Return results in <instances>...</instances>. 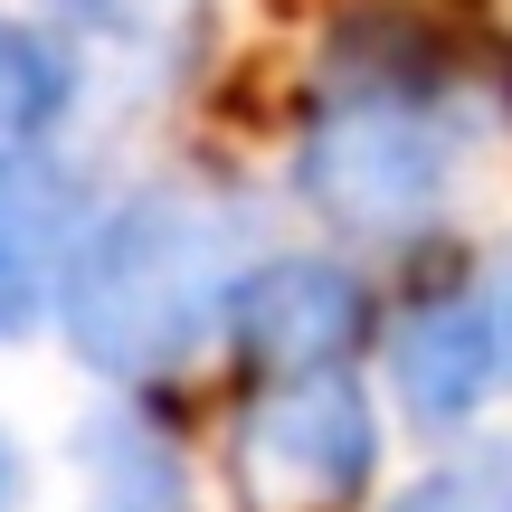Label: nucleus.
<instances>
[{
  "instance_id": "nucleus-8",
  "label": "nucleus",
  "mask_w": 512,
  "mask_h": 512,
  "mask_svg": "<svg viewBox=\"0 0 512 512\" xmlns=\"http://www.w3.org/2000/svg\"><path fill=\"white\" fill-rule=\"evenodd\" d=\"M389 512H512V446H484L465 465H437L427 484H408Z\"/></svg>"
},
{
  "instance_id": "nucleus-9",
  "label": "nucleus",
  "mask_w": 512,
  "mask_h": 512,
  "mask_svg": "<svg viewBox=\"0 0 512 512\" xmlns=\"http://www.w3.org/2000/svg\"><path fill=\"white\" fill-rule=\"evenodd\" d=\"M484 304H494V342H503V380H512V247L484 266Z\"/></svg>"
},
{
  "instance_id": "nucleus-1",
  "label": "nucleus",
  "mask_w": 512,
  "mask_h": 512,
  "mask_svg": "<svg viewBox=\"0 0 512 512\" xmlns=\"http://www.w3.org/2000/svg\"><path fill=\"white\" fill-rule=\"evenodd\" d=\"M238 275H247L238 219L209 190H143L76 238L57 313H67L76 361L143 389V380H171L209 332H228Z\"/></svg>"
},
{
  "instance_id": "nucleus-10",
  "label": "nucleus",
  "mask_w": 512,
  "mask_h": 512,
  "mask_svg": "<svg viewBox=\"0 0 512 512\" xmlns=\"http://www.w3.org/2000/svg\"><path fill=\"white\" fill-rule=\"evenodd\" d=\"M0 512H19V446L0 437Z\"/></svg>"
},
{
  "instance_id": "nucleus-7",
  "label": "nucleus",
  "mask_w": 512,
  "mask_h": 512,
  "mask_svg": "<svg viewBox=\"0 0 512 512\" xmlns=\"http://www.w3.org/2000/svg\"><path fill=\"white\" fill-rule=\"evenodd\" d=\"M76 76L67 57L48 48L38 29H19V19H0V162H19V152H38L57 133V114H67Z\"/></svg>"
},
{
  "instance_id": "nucleus-2",
  "label": "nucleus",
  "mask_w": 512,
  "mask_h": 512,
  "mask_svg": "<svg viewBox=\"0 0 512 512\" xmlns=\"http://www.w3.org/2000/svg\"><path fill=\"white\" fill-rule=\"evenodd\" d=\"M446 171H456V143L437 124V95L342 86L304 133L294 181L342 238H418L446 209Z\"/></svg>"
},
{
  "instance_id": "nucleus-6",
  "label": "nucleus",
  "mask_w": 512,
  "mask_h": 512,
  "mask_svg": "<svg viewBox=\"0 0 512 512\" xmlns=\"http://www.w3.org/2000/svg\"><path fill=\"white\" fill-rule=\"evenodd\" d=\"M67 256H76V200L57 171H38L29 152L0 162V342L38 323L67 285Z\"/></svg>"
},
{
  "instance_id": "nucleus-3",
  "label": "nucleus",
  "mask_w": 512,
  "mask_h": 512,
  "mask_svg": "<svg viewBox=\"0 0 512 512\" xmlns=\"http://www.w3.org/2000/svg\"><path fill=\"white\" fill-rule=\"evenodd\" d=\"M380 465V418H370L351 370L313 380H256L238 408V494L256 512H332Z\"/></svg>"
},
{
  "instance_id": "nucleus-5",
  "label": "nucleus",
  "mask_w": 512,
  "mask_h": 512,
  "mask_svg": "<svg viewBox=\"0 0 512 512\" xmlns=\"http://www.w3.org/2000/svg\"><path fill=\"white\" fill-rule=\"evenodd\" d=\"M389 380H399V408L418 427H437V437L475 418L484 389L503 380V342H494L484 285L427 294L418 313H399V332H389Z\"/></svg>"
},
{
  "instance_id": "nucleus-4",
  "label": "nucleus",
  "mask_w": 512,
  "mask_h": 512,
  "mask_svg": "<svg viewBox=\"0 0 512 512\" xmlns=\"http://www.w3.org/2000/svg\"><path fill=\"white\" fill-rule=\"evenodd\" d=\"M370 342V294L351 285L332 256H266L228 294V351L256 380H313V370H351Z\"/></svg>"
}]
</instances>
